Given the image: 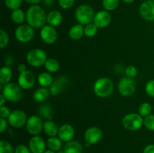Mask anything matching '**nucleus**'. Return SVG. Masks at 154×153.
<instances>
[{"label":"nucleus","instance_id":"1","mask_svg":"<svg viewBox=\"0 0 154 153\" xmlns=\"http://www.w3.org/2000/svg\"><path fill=\"white\" fill-rule=\"evenodd\" d=\"M47 14L45 10L38 4H32L26 10L27 24L34 28H42L47 23Z\"/></svg>","mask_w":154,"mask_h":153},{"label":"nucleus","instance_id":"2","mask_svg":"<svg viewBox=\"0 0 154 153\" xmlns=\"http://www.w3.org/2000/svg\"><path fill=\"white\" fill-rule=\"evenodd\" d=\"M94 93L100 98H108L114 91V82L108 77H100L93 85Z\"/></svg>","mask_w":154,"mask_h":153},{"label":"nucleus","instance_id":"3","mask_svg":"<svg viewBox=\"0 0 154 153\" xmlns=\"http://www.w3.org/2000/svg\"><path fill=\"white\" fill-rule=\"evenodd\" d=\"M94 9L87 4H81L77 8L75 13L77 22L83 26H86L93 22L95 16Z\"/></svg>","mask_w":154,"mask_h":153},{"label":"nucleus","instance_id":"4","mask_svg":"<svg viewBox=\"0 0 154 153\" xmlns=\"http://www.w3.org/2000/svg\"><path fill=\"white\" fill-rule=\"evenodd\" d=\"M2 94L10 102H18L23 98V88L18 84L9 82L1 88Z\"/></svg>","mask_w":154,"mask_h":153},{"label":"nucleus","instance_id":"5","mask_svg":"<svg viewBox=\"0 0 154 153\" xmlns=\"http://www.w3.org/2000/svg\"><path fill=\"white\" fill-rule=\"evenodd\" d=\"M48 58V56L45 51L38 48L30 50L26 54L27 63L34 68L45 65Z\"/></svg>","mask_w":154,"mask_h":153},{"label":"nucleus","instance_id":"6","mask_svg":"<svg viewBox=\"0 0 154 153\" xmlns=\"http://www.w3.org/2000/svg\"><path fill=\"white\" fill-rule=\"evenodd\" d=\"M122 124L126 130L135 131L144 125V118L138 113L130 112L123 116Z\"/></svg>","mask_w":154,"mask_h":153},{"label":"nucleus","instance_id":"7","mask_svg":"<svg viewBox=\"0 0 154 153\" xmlns=\"http://www.w3.org/2000/svg\"><path fill=\"white\" fill-rule=\"evenodd\" d=\"M14 36L17 40L20 43H29L34 38L35 28L29 24H22L16 28L14 31Z\"/></svg>","mask_w":154,"mask_h":153},{"label":"nucleus","instance_id":"8","mask_svg":"<svg viewBox=\"0 0 154 153\" xmlns=\"http://www.w3.org/2000/svg\"><path fill=\"white\" fill-rule=\"evenodd\" d=\"M118 92L123 97H129L132 96L136 90V83L133 78L124 76L122 77L119 80L118 86Z\"/></svg>","mask_w":154,"mask_h":153},{"label":"nucleus","instance_id":"9","mask_svg":"<svg viewBox=\"0 0 154 153\" xmlns=\"http://www.w3.org/2000/svg\"><path fill=\"white\" fill-rule=\"evenodd\" d=\"M28 118L23 110H15L11 112L10 116L7 118L8 124L14 128H20L26 125Z\"/></svg>","mask_w":154,"mask_h":153},{"label":"nucleus","instance_id":"10","mask_svg":"<svg viewBox=\"0 0 154 153\" xmlns=\"http://www.w3.org/2000/svg\"><path fill=\"white\" fill-rule=\"evenodd\" d=\"M42 119L43 118H41L38 115H32L29 117L26 124L28 133L33 136L39 134L43 130L44 122Z\"/></svg>","mask_w":154,"mask_h":153},{"label":"nucleus","instance_id":"11","mask_svg":"<svg viewBox=\"0 0 154 153\" xmlns=\"http://www.w3.org/2000/svg\"><path fill=\"white\" fill-rule=\"evenodd\" d=\"M36 78L34 73L29 70L20 73L17 78V84L23 90H29L34 86Z\"/></svg>","mask_w":154,"mask_h":153},{"label":"nucleus","instance_id":"12","mask_svg":"<svg viewBox=\"0 0 154 153\" xmlns=\"http://www.w3.org/2000/svg\"><path fill=\"white\" fill-rule=\"evenodd\" d=\"M40 38L44 43L47 44H53L57 41L58 33L55 27L48 24L41 28Z\"/></svg>","mask_w":154,"mask_h":153},{"label":"nucleus","instance_id":"13","mask_svg":"<svg viewBox=\"0 0 154 153\" xmlns=\"http://www.w3.org/2000/svg\"><path fill=\"white\" fill-rule=\"evenodd\" d=\"M103 136V131L102 129L96 126L90 127L84 132V140L86 143L93 145L99 142Z\"/></svg>","mask_w":154,"mask_h":153},{"label":"nucleus","instance_id":"14","mask_svg":"<svg viewBox=\"0 0 154 153\" xmlns=\"http://www.w3.org/2000/svg\"><path fill=\"white\" fill-rule=\"evenodd\" d=\"M69 84V79L66 76H61L54 80L53 83L49 87L51 95L57 96L60 93L63 92L67 89Z\"/></svg>","mask_w":154,"mask_h":153},{"label":"nucleus","instance_id":"15","mask_svg":"<svg viewBox=\"0 0 154 153\" xmlns=\"http://www.w3.org/2000/svg\"><path fill=\"white\" fill-rule=\"evenodd\" d=\"M139 14L143 19L154 21V0H146L139 7Z\"/></svg>","mask_w":154,"mask_h":153},{"label":"nucleus","instance_id":"16","mask_svg":"<svg viewBox=\"0 0 154 153\" xmlns=\"http://www.w3.org/2000/svg\"><path fill=\"white\" fill-rule=\"evenodd\" d=\"M111 20H112V17H111V14L108 10H99L95 14L93 22L99 28H104L111 24Z\"/></svg>","mask_w":154,"mask_h":153},{"label":"nucleus","instance_id":"17","mask_svg":"<svg viewBox=\"0 0 154 153\" xmlns=\"http://www.w3.org/2000/svg\"><path fill=\"white\" fill-rule=\"evenodd\" d=\"M75 130L73 126L70 124H63L60 128H59L58 135L57 136L60 137L63 142H69L72 140L75 137Z\"/></svg>","mask_w":154,"mask_h":153},{"label":"nucleus","instance_id":"18","mask_svg":"<svg viewBox=\"0 0 154 153\" xmlns=\"http://www.w3.org/2000/svg\"><path fill=\"white\" fill-rule=\"evenodd\" d=\"M47 143L41 136H33L29 142V148L31 153H44L45 152Z\"/></svg>","mask_w":154,"mask_h":153},{"label":"nucleus","instance_id":"19","mask_svg":"<svg viewBox=\"0 0 154 153\" xmlns=\"http://www.w3.org/2000/svg\"><path fill=\"white\" fill-rule=\"evenodd\" d=\"M63 15L57 10H51L47 15V23L54 27L59 26L63 22Z\"/></svg>","mask_w":154,"mask_h":153},{"label":"nucleus","instance_id":"20","mask_svg":"<svg viewBox=\"0 0 154 153\" xmlns=\"http://www.w3.org/2000/svg\"><path fill=\"white\" fill-rule=\"evenodd\" d=\"M51 95L49 88L46 87H40L35 90L32 94V99L37 103H43L48 99Z\"/></svg>","mask_w":154,"mask_h":153},{"label":"nucleus","instance_id":"21","mask_svg":"<svg viewBox=\"0 0 154 153\" xmlns=\"http://www.w3.org/2000/svg\"><path fill=\"white\" fill-rule=\"evenodd\" d=\"M38 114L42 118L46 120L53 119V108L49 104H42L38 109Z\"/></svg>","mask_w":154,"mask_h":153},{"label":"nucleus","instance_id":"22","mask_svg":"<svg viewBox=\"0 0 154 153\" xmlns=\"http://www.w3.org/2000/svg\"><path fill=\"white\" fill-rule=\"evenodd\" d=\"M84 27L81 24H76L70 28L69 31V36L72 40H78L84 36Z\"/></svg>","mask_w":154,"mask_h":153},{"label":"nucleus","instance_id":"23","mask_svg":"<svg viewBox=\"0 0 154 153\" xmlns=\"http://www.w3.org/2000/svg\"><path fill=\"white\" fill-rule=\"evenodd\" d=\"M12 76H13V73L11 67L5 65L2 67L0 69V84L2 86L11 82Z\"/></svg>","mask_w":154,"mask_h":153},{"label":"nucleus","instance_id":"24","mask_svg":"<svg viewBox=\"0 0 154 153\" xmlns=\"http://www.w3.org/2000/svg\"><path fill=\"white\" fill-rule=\"evenodd\" d=\"M63 149L65 153H83L82 145L75 140H71L66 142Z\"/></svg>","mask_w":154,"mask_h":153},{"label":"nucleus","instance_id":"25","mask_svg":"<svg viewBox=\"0 0 154 153\" xmlns=\"http://www.w3.org/2000/svg\"><path fill=\"white\" fill-rule=\"evenodd\" d=\"M43 130L48 136H56L58 135L59 128L52 120H46L44 122Z\"/></svg>","mask_w":154,"mask_h":153},{"label":"nucleus","instance_id":"26","mask_svg":"<svg viewBox=\"0 0 154 153\" xmlns=\"http://www.w3.org/2000/svg\"><path fill=\"white\" fill-rule=\"evenodd\" d=\"M54 80L52 75L48 71L42 72L41 74H39L37 77V81L39 85L42 87H46V88L51 86Z\"/></svg>","mask_w":154,"mask_h":153},{"label":"nucleus","instance_id":"27","mask_svg":"<svg viewBox=\"0 0 154 153\" xmlns=\"http://www.w3.org/2000/svg\"><path fill=\"white\" fill-rule=\"evenodd\" d=\"M11 17L12 21L15 24H17L19 26L23 24L24 21L26 20V13H24L23 10L20 8H17L12 10Z\"/></svg>","mask_w":154,"mask_h":153},{"label":"nucleus","instance_id":"28","mask_svg":"<svg viewBox=\"0 0 154 153\" xmlns=\"http://www.w3.org/2000/svg\"><path fill=\"white\" fill-rule=\"evenodd\" d=\"M46 143L48 148L54 152L60 151L63 147V141L60 139L59 136H50Z\"/></svg>","mask_w":154,"mask_h":153},{"label":"nucleus","instance_id":"29","mask_svg":"<svg viewBox=\"0 0 154 153\" xmlns=\"http://www.w3.org/2000/svg\"><path fill=\"white\" fill-rule=\"evenodd\" d=\"M60 63L54 58H48L45 64V68L49 73H57L60 69Z\"/></svg>","mask_w":154,"mask_h":153},{"label":"nucleus","instance_id":"30","mask_svg":"<svg viewBox=\"0 0 154 153\" xmlns=\"http://www.w3.org/2000/svg\"><path fill=\"white\" fill-rule=\"evenodd\" d=\"M152 105L148 102H144L138 106V114L143 118L150 115L152 112Z\"/></svg>","mask_w":154,"mask_h":153},{"label":"nucleus","instance_id":"31","mask_svg":"<svg viewBox=\"0 0 154 153\" xmlns=\"http://www.w3.org/2000/svg\"><path fill=\"white\" fill-rule=\"evenodd\" d=\"M98 27L93 22L89 23L84 26V35L87 38H93L97 34Z\"/></svg>","mask_w":154,"mask_h":153},{"label":"nucleus","instance_id":"32","mask_svg":"<svg viewBox=\"0 0 154 153\" xmlns=\"http://www.w3.org/2000/svg\"><path fill=\"white\" fill-rule=\"evenodd\" d=\"M102 6L108 11L114 10L118 7L120 0H102Z\"/></svg>","mask_w":154,"mask_h":153},{"label":"nucleus","instance_id":"33","mask_svg":"<svg viewBox=\"0 0 154 153\" xmlns=\"http://www.w3.org/2000/svg\"><path fill=\"white\" fill-rule=\"evenodd\" d=\"M0 153H14V149L10 142L2 140L0 141Z\"/></svg>","mask_w":154,"mask_h":153},{"label":"nucleus","instance_id":"34","mask_svg":"<svg viewBox=\"0 0 154 153\" xmlns=\"http://www.w3.org/2000/svg\"><path fill=\"white\" fill-rule=\"evenodd\" d=\"M9 43V36L7 32L3 28L0 29V48L4 49Z\"/></svg>","mask_w":154,"mask_h":153},{"label":"nucleus","instance_id":"35","mask_svg":"<svg viewBox=\"0 0 154 153\" xmlns=\"http://www.w3.org/2000/svg\"><path fill=\"white\" fill-rule=\"evenodd\" d=\"M144 126L150 131H154V114H150L144 118Z\"/></svg>","mask_w":154,"mask_h":153},{"label":"nucleus","instance_id":"36","mask_svg":"<svg viewBox=\"0 0 154 153\" xmlns=\"http://www.w3.org/2000/svg\"><path fill=\"white\" fill-rule=\"evenodd\" d=\"M5 4L10 10H15L20 8L23 2V0H4Z\"/></svg>","mask_w":154,"mask_h":153},{"label":"nucleus","instance_id":"37","mask_svg":"<svg viewBox=\"0 0 154 153\" xmlns=\"http://www.w3.org/2000/svg\"><path fill=\"white\" fill-rule=\"evenodd\" d=\"M58 4L61 8L67 10L70 9L74 5L75 2V0H57Z\"/></svg>","mask_w":154,"mask_h":153},{"label":"nucleus","instance_id":"38","mask_svg":"<svg viewBox=\"0 0 154 153\" xmlns=\"http://www.w3.org/2000/svg\"><path fill=\"white\" fill-rule=\"evenodd\" d=\"M125 74L128 77L134 78L138 74V69L134 65H129L125 69Z\"/></svg>","mask_w":154,"mask_h":153},{"label":"nucleus","instance_id":"39","mask_svg":"<svg viewBox=\"0 0 154 153\" xmlns=\"http://www.w3.org/2000/svg\"><path fill=\"white\" fill-rule=\"evenodd\" d=\"M145 92L150 97L154 98V79L150 80L145 86Z\"/></svg>","mask_w":154,"mask_h":153},{"label":"nucleus","instance_id":"40","mask_svg":"<svg viewBox=\"0 0 154 153\" xmlns=\"http://www.w3.org/2000/svg\"><path fill=\"white\" fill-rule=\"evenodd\" d=\"M11 110L8 106H0V118H6L7 119L11 114Z\"/></svg>","mask_w":154,"mask_h":153},{"label":"nucleus","instance_id":"41","mask_svg":"<svg viewBox=\"0 0 154 153\" xmlns=\"http://www.w3.org/2000/svg\"><path fill=\"white\" fill-rule=\"evenodd\" d=\"M14 153H31V151H30L29 146L20 144L15 147Z\"/></svg>","mask_w":154,"mask_h":153},{"label":"nucleus","instance_id":"42","mask_svg":"<svg viewBox=\"0 0 154 153\" xmlns=\"http://www.w3.org/2000/svg\"><path fill=\"white\" fill-rule=\"evenodd\" d=\"M14 63V56L12 55H8L5 56L4 59V64L5 66H8V67H11V65H13Z\"/></svg>","mask_w":154,"mask_h":153},{"label":"nucleus","instance_id":"43","mask_svg":"<svg viewBox=\"0 0 154 153\" xmlns=\"http://www.w3.org/2000/svg\"><path fill=\"white\" fill-rule=\"evenodd\" d=\"M8 124V122L6 118H0V132L3 133V132L5 131Z\"/></svg>","mask_w":154,"mask_h":153},{"label":"nucleus","instance_id":"44","mask_svg":"<svg viewBox=\"0 0 154 153\" xmlns=\"http://www.w3.org/2000/svg\"><path fill=\"white\" fill-rule=\"evenodd\" d=\"M143 153H154V144H149L144 147Z\"/></svg>","mask_w":154,"mask_h":153},{"label":"nucleus","instance_id":"45","mask_svg":"<svg viewBox=\"0 0 154 153\" xmlns=\"http://www.w3.org/2000/svg\"><path fill=\"white\" fill-rule=\"evenodd\" d=\"M17 71L19 72L20 74L23 73V72L26 71V70H27L26 65L25 64H23V63H20V64H18L17 67Z\"/></svg>","mask_w":154,"mask_h":153},{"label":"nucleus","instance_id":"46","mask_svg":"<svg viewBox=\"0 0 154 153\" xmlns=\"http://www.w3.org/2000/svg\"><path fill=\"white\" fill-rule=\"evenodd\" d=\"M43 2L46 7H51L54 3V0H43Z\"/></svg>","mask_w":154,"mask_h":153},{"label":"nucleus","instance_id":"47","mask_svg":"<svg viewBox=\"0 0 154 153\" xmlns=\"http://www.w3.org/2000/svg\"><path fill=\"white\" fill-rule=\"evenodd\" d=\"M25 1L27 3H29V4H31L32 5V4H38V3H40L41 2H42L43 0H25Z\"/></svg>","mask_w":154,"mask_h":153},{"label":"nucleus","instance_id":"48","mask_svg":"<svg viewBox=\"0 0 154 153\" xmlns=\"http://www.w3.org/2000/svg\"><path fill=\"white\" fill-rule=\"evenodd\" d=\"M6 100H7V99L5 98V97L2 94H0V106H4L5 103L6 102Z\"/></svg>","mask_w":154,"mask_h":153},{"label":"nucleus","instance_id":"49","mask_svg":"<svg viewBox=\"0 0 154 153\" xmlns=\"http://www.w3.org/2000/svg\"><path fill=\"white\" fill-rule=\"evenodd\" d=\"M122 1H123V2H125V3H127V4H130V3L133 2L135 0H122Z\"/></svg>","mask_w":154,"mask_h":153},{"label":"nucleus","instance_id":"50","mask_svg":"<svg viewBox=\"0 0 154 153\" xmlns=\"http://www.w3.org/2000/svg\"><path fill=\"white\" fill-rule=\"evenodd\" d=\"M44 153H56V152L54 151H53V150L48 149V150H46V151H45Z\"/></svg>","mask_w":154,"mask_h":153},{"label":"nucleus","instance_id":"51","mask_svg":"<svg viewBox=\"0 0 154 153\" xmlns=\"http://www.w3.org/2000/svg\"><path fill=\"white\" fill-rule=\"evenodd\" d=\"M57 153H65L64 151H63V149H60V151L57 152Z\"/></svg>","mask_w":154,"mask_h":153}]
</instances>
